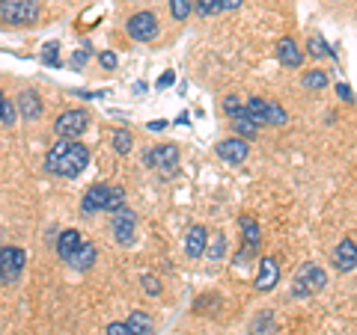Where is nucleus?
Here are the masks:
<instances>
[{
    "instance_id": "nucleus-15",
    "label": "nucleus",
    "mask_w": 357,
    "mask_h": 335,
    "mask_svg": "<svg viewBox=\"0 0 357 335\" xmlns=\"http://www.w3.org/2000/svg\"><path fill=\"white\" fill-rule=\"evenodd\" d=\"M280 279V267H277L274 258H259V276H256V291H271Z\"/></svg>"
},
{
    "instance_id": "nucleus-10",
    "label": "nucleus",
    "mask_w": 357,
    "mask_h": 335,
    "mask_svg": "<svg viewBox=\"0 0 357 335\" xmlns=\"http://www.w3.org/2000/svg\"><path fill=\"white\" fill-rule=\"evenodd\" d=\"M146 164H149V166H158V169L170 178V175L176 172V166H178V146H173V142H167V146L152 149L149 155H146Z\"/></svg>"
},
{
    "instance_id": "nucleus-11",
    "label": "nucleus",
    "mask_w": 357,
    "mask_h": 335,
    "mask_svg": "<svg viewBox=\"0 0 357 335\" xmlns=\"http://www.w3.org/2000/svg\"><path fill=\"white\" fill-rule=\"evenodd\" d=\"M247 155H250V146H247L244 137H229V140H220L218 142V158H223L232 166L244 164Z\"/></svg>"
},
{
    "instance_id": "nucleus-16",
    "label": "nucleus",
    "mask_w": 357,
    "mask_h": 335,
    "mask_svg": "<svg viewBox=\"0 0 357 335\" xmlns=\"http://www.w3.org/2000/svg\"><path fill=\"white\" fill-rule=\"evenodd\" d=\"M95 258H98V249H95L89 240H84V243L78 247L75 256H71V258L66 261V264H69V267H75V270H89V267L95 264Z\"/></svg>"
},
{
    "instance_id": "nucleus-24",
    "label": "nucleus",
    "mask_w": 357,
    "mask_h": 335,
    "mask_svg": "<svg viewBox=\"0 0 357 335\" xmlns=\"http://www.w3.org/2000/svg\"><path fill=\"white\" fill-rule=\"evenodd\" d=\"M42 62L45 66H51V69H60V45L57 42H48L42 48Z\"/></svg>"
},
{
    "instance_id": "nucleus-14",
    "label": "nucleus",
    "mask_w": 357,
    "mask_h": 335,
    "mask_svg": "<svg viewBox=\"0 0 357 335\" xmlns=\"http://www.w3.org/2000/svg\"><path fill=\"white\" fill-rule=\"evenodd\" d=\"M277 60H280L286 69H298L303 62V51L298 48V42L286 36V39L277 42Z\"/></svg>"
},
{
    "instance_id": "nucleus-6",
    "label": "nucleus",
    "mask_w": 357,
    "mask_h": 335,
    "mask_svg": "<svg viewBox=\"0 0 357 335\" xmlns=\"http://www.w3.org/2000/svg\"><path fill=\"white\" fill-rule=\"evenodd\" d=\"M247 113L256 125H286V119H289L280 104H271V101H265V98H250Z\"/></svg>"
},
{
    "instance_id": "nucleus-29",
    "label": "nucleus",
    "mask_w": 357,
    "mask_h": 335,
    "mask_svg": "<svg viewBox=\"0 0 357 335\" xmlns=\"http://www.w3.org/2000/svg\"><path fill=\"white\" fill-rule=\"evenodd\" d=\"M196 12H200L203 18H209L214 12H220V3L218 0H196Z\"/></svg>"
},
{
    "instance_id": "nucleus-21",
    "label": "nucleus",
    "mask_w": 357,
    "mask_h": 335,
    "mask_svg": "<svg viewBox=\"0 0 357 335\" xmlns=\"http://www.w3.org/2000/svg\"><path fill=\"white\" fill-rule=\"evenodd\" d=\"M232 128H235L238 137H244V140H253L256 134H259V125L250 119V116H241V119H232Z\"/></svg>"
},
{
    "instance_id": "nucleus-3",
    "label": "nucleus",
    "mask_w": 357,
    "mask_h": 335,
    "mask_svg": "<svg viewBox=\"0 0 357 335\" xmlns=\"http://www.w3.org/2000/svg\"><path fill=\"white\" fill-rule=\"evenodd\" d=\"M39 18V0H0V21L12 27L36 24Z\"/></svg>"
},
{
    "instance_id": "nucleus-28",
    "label": "nucleus",
    "mask_w": 357,
    "mask_h": 335,
    "mask_svg": "<svg viewBox=\"0 0 357 335\" xmlns=\"http://www.w3.org/2000/svg\"><path fill=\"white\" fill-rule=\"evenodd\" d=\"M274 332V318L271 314H262V318L253 321V335H271Z\"/></svg>"
},
{
    "instance_id": "nucleus-39",
    "label": "nucleus",
    "mask_w": 357,
    "mask_h": 335,
    "mask_svg": "<svg viewBox=\"0 0 357 335\" xmlns=\"http://www.w3.org/2000/svg\"><path fill=\"white\" fill-rule=\"evenodd\" d=\"M149 131H164V122H149Z\"/></svg>"
},
{
    "instance_id": "nucleus-23",
    "label": "nucleus",
    "mask_w": 357,
    "mask_h": 335,
    "mask_svg": "<svg viewBox=\"0 0 357 335\" xmlns=\"http://www.w3.org/2000/svg\"><path fill=\"white\" fill-rule=\"evenodd\" d=\"M303 86H307V89H325L327 86V75L321 69L303 71Z\"/></svg>"
},
{
    "instance_id": "nucleus-38",
    "label": "nucleus",
    "mask_w": 357,
    "mask_h": 335,
    "mask_svg": "<svg viewBox=\"0 0 357 335\" xmlns=\"http://www.w3.org/2000/svg\"><path fill=\"white\" fill-rule=\"evenodd\" d=\"M218 3H220V12H223V9H227V12H232V9L241 6V0H218Z\"/></svg>"
},
{
    "instance_id": "nucleus-2",
    "label": "nucleus",
    "mask_w": 357,
    "mask_h": 335,
    "mask_svg": "<svg viewBox=\"0 0 357 335\" xmlns=\"http://www.w3.org/2000/svg\"><path fill=\"white\" fill-rule=\"evenodd\" d=\"M125 208V193L122 187H107V184H93L84 193V202H80V211L84 214H95V211H119Z\"/></svg>"
},
{
    "instance_id": "nucleus-27",
    "label": "nucleus",
    "mask_w": 357,
    "mask_h": 335,
    "mask_svg": "<svg viewBox=\"0 0 357 335\" xmlns=\"http://www.w3.org/2000/svg\"><path fill=\"white\" fill-rule=\"evenodd\" d=\"M307 48H310V57H325V53H330V48H327V42L321 39V36H310Z\"/></svg>"
},
{
    "instance_id": "nucleus-9",
    "label": "nucleus",
    "mask_w": 357,
    "mask_h": 335,
    "mask_svg": "<svg viewBox=\"0 0 357 335\" xmlns=\"http://www.w3.org/2000/svg\"><path fill=\"white\" fill-rule=\"evenodd\" d=\"M111 229H113L116 243L128 247V243H134V229H137V216H134L128 208H119V211H113V216H111Z\"/></svg>"
},
{
    "instance_id": "nucleus-37",
    "label": "nucleus",
    "mask_w": 357,
    "mask_h": 335,
    "mask_svg": "<svg viewBox=\"0 0 357 335\" xmlns=\"http://www.w3.org/2000/svg\"><path fill=\"white\" fill-rule=\"evenodd\" d=\"M3 122H6V125H12V122H15V107L9 104V101H6V107H3Z\"/></svg>"
},
{
    "instance_id": "nucleus-26",
    "label": "nucleus",
    "mask_w": 357,
    "mask_h": 335,
    "mask_svg": "<svg viewBox=\"0 0 357 335\" xmlns=\"http://www.w3.org/2000/svg\"><path fill=\"white\" fill-rule=\"evenodd\" d=\"M170 15H173L176 21H187V15H191V0H170Z\"/></svg>"
},
{
    "instance_id": "nucleus-17",
    "label": "nucleus",
    "mask_w": 357,
    "mask_h": 335,
    "mask_svg": "<svg viewBox=\"0 0 357 335\" xmlns=\"http://www.w3.org/2000/svg\"><path fill=\"white\" fill-rule=\"evenodd\" d=\"M18 110H21L24 119H39L42 116V98L33 92V89H24L18 95Z\"/></svg>"
},
{
    "instance_id": "nucleus-36",
    "label": "nucleus",
    "mask_w": 357,
    "mask_h": 335,
    "mask_svg": "<svg viewBox=\"0 0 357 335\" xmlns=\"http://www.w3.org/2000/svg\"><path fill=\"white\" fill-rule=\"evenodd\" d=\"M336 95L343 98V101H352V98H354V95H352V89H348L345 84H336Z\"/></svg>"
},
{
    "instance_id": "nucleus-1",
    "label": "nucleus",
    "mask_w": 357,
    "mask_h": 335,
    "mask_svg": "<svg viewBox=\"0 0 357 335\" xmlns=\"http://www.w3.org/2000/svg\"><path fill=\"white\" fill-rule=\"evenodd\" d=\"M89 164V151L87 146L80 142H69V140H60L54 142L45 155V166H48L51 175H60V178H78L80 172L87 169Z\"/></svg>"
},
{
    "instance_id": "nucleus-30",
    "label": "nucleus",
    "mask_w": 357,
    "mask_h": 335,
    "mask_svg": "<svg viewBox=\"0 0 357 335\" xmlns=\"http://www.w3.org/2000/svg\"><path fill=\"white\" fill-rule=\"evenodd\" d=\"M87 60H89V45H84L80 51H75V57H71V69L80 71V69L87 66Z\"/></svg>"
},
{
    "instance_id": "nucleus-12",
    "label": "nucleus",
    "mask_w": 357,
    "mask_h": 335,
    "mask_svg": "<svg viewBox=\"0 0 357 335\" xmlns=\"http://www.w3.org/2000/svg\"><path fill=\"white\" fill-rule=\"evenodd\" d=\"M334 264H336V270H343V273H348V270L357 267V243L352 238H343V240L336 243Z\"/></svg>"
},
{
    "instance_id": "nucleus-13",
    "label": "nucleus",
    "mask_w": 357,
    "mask_h": 335,
    "mask_svg": "<svg viewBox=\"0 0 357 335\" xmlns=\"http://www.w3.org/2000/svg\"><path fill=\"white\" fill-rule=\"evenodd\" d=\"M205 249H209V232H205L203 225H191V229H187V238H185L187 258H203Z\"/></svg>"
},
{
    "instance_id": "nucleus-4",
    "label": "nucleus",
    "mask_w": 357,
    "mask_h": 335,
    "mask_svg": "<svg viewBox=\"0 0 357 335\" xmlns=\"http://www.w3.org/2000/svg\"><path fill=\"white\" fill-rule=\"evenodd\" d=\"M325 285H327V273L316 264V261H307V264L295 273L292 294L295 297H310V294H319Z\"/></svg>"
},
{
    "instance_id": "nucleus-31",
    "label": "nucleus",
    "mask_w": 357,
    "mask_h": 335,
    "mask_svg": "<svg viewBox=\"0 0 357 335\" xmlns=\"http://www.w3.org/2000/svg\"><path fill=\"white\" fill-rule=\"evenodd\" d=\"M223 249H227V238H223V234H218V238H214V247L209 249V256H211L214 261H220V258H223Z\"/></svg>"
},
{
    "instance_id": "nucleus-5",
    "label": "nucleus",
    "mask_w": 357,
    "mask_h": 335,
    "mask_svg": "<svg viewBox=\"0 0 357 335\" xmlns=\"http://www.w3.org/2000/svg\"><path fill=\"white\" fill-rule=\"evenodd\" d=\"M27 264V252L21 247H0V282L12 285L18 282V276L24 273Z\"/></svg>"
},
{
    "instance_id": "nucleus-40",
    "label": "nucleus",
    "mask_w": 357,
    "mask_h": 335,
    "mask_svg": "<svg viewBox=\"0 0 357 335\" xmlns=\"http://www.w3.org/2000/svg\"><path fill=\"white\" fill-rule=\"evenodd\" d=\"M3 107H6V98H3V92H0V122H3Z\"/></svg>"
},
{
    "instance_id": "nucleus-8",
    "label": "nucleus",
    "mask_w": 357,
    "mask_h": 335,
    "mask_svg": "<svg viewBox=\"0 0 357 335\" xmlns=\"http://www.w3.org/2000/svg\"><path fill=\"white\" fill-rule=\"evenodd\" d=\"M87 128H89V116L84 110H66L57 122H54V131H57L62 140H75Z\"/></svg>"
},
{
    "instance_id": "nucleus-32",
    "label": "nucleus",
    "mask_w": 357,
    "mask_h": 335,
    "mask_svg": "<svg viewBox=\"0 0 357 335\" xmlns=\"http://www.w3.org/2000/svg\"><path fill=\"white\" fill-rule=\"evenodd\" d=\"M143 288H146V294H149V297L161 294V282H158L155 276H143Z\"/></svg>"
},
{
    "instance_id": "nucleus-33",
    "label": "nucleus",
    "mask_w": 357,
    "mask_h": 335,
    "mask_svg": "<svg viewBox=\"0 0 357 335\" xmlns=\"http://www.w3.org/2000/svg\"><path fill=\"white\" fill-rule=\"evenodd\" d=\"M107 335H131V327H128V323L113 321V323H107Z\"/></svg>"
},
{
    "instance_id": "nucleus-7",
    "label": "nucleus",
    "mask_w": 357,
    "mask_h": 335,
    "mask_svg": "<svg viewBox=\"0 0 357 335\" xmlns=\"http://www.w3.org/2000/svg\"><path fill=\"white\" fill-rule=\"evenodd\" d=\"M125 30L137 42H152L158 36V18L155 12H134L128 18V24H125Z\"/></svg>"
},
{
    "instance_id": "nucleus-22",
    "label": "nucleus",
    "mask_w": 357,
    "mask_h": 335,
    "mask_svg": "<svg viewBox=\"0 0 357 335\" xmlns=\"http://www.w3.org/2000/svg\"><path fill=\"white\" fill-rule=\"evenodd\" d=\"M223 110H227L229 119H241V116H250V113H247V104H241L235 95H227V98H223Z\"/></svg>"
},
{
    "instance_id": "nucleus-19",
    "label": "nucleus",
    "mask_w": 357,
    "mask_h": 335,
    "mask_svg": "<svg viewBox=\"0 0 357 335\" xmlns=\"http://www.w3.org/2000/svg\"><path fill=\"white\" fill-rule=\"evenodd\" d=\"M125 323L131 327V335H155V321L146 312H131V318Z\"/></svg>"
},
{
    "instance_id": "nucleus-25",
    "label": "nucleus",
    "mask_w": 357,
    "mask_h": 335,
    "mask_svg": "<svg viewBox=\"0 0 357 335\" xmlns=\"http://www.w3.org/2000/svg\"><path fill=\"white\" fill-rule=\"evenodd\" d=\"M113 149L119 151V155H128L131 151V131H125V128L113 131Z\"/></svg>"
},
{
    "instance_id": "nucleus-20",
    "label": "nucleus",
    "mask_w": 357,
    "mask_h": 335,
    "mask_svg": "<svg viewBox=\"0 0 357 335\" xmlns=\"http://www.w3.org/2000/svg\"><path fill=\"white\" fill-rule=\"evenodd\" d=\"M238 229H241V234H244V243H253V247H259V240H262V232H259V223L253 220V216H241V220H238Z\"/></svg>"
},
{
    "instance_id": "nucleus-34",
    "label": "nucleus",
    "mask_w": 357,
    "mask_h": 335,
    "mask_svg": "<svg viewBox=\"0 0 357 335\" xmlns=\"http://www.w3.org/2000/svg\"><path fill=\"white\" fill-rule=\"evenodd\" d=\"M98 62L111 71V69H116V53H111V51H104V53H98Z\"/></svg>"
},
{
    "instance_id": "nucleus-35",
    "label": "nucleus",
    "mask_w": 357,
    "mask_h": 335,
    "mask_svg": "<svg viewBox=\"0 0 357 335\" xmlns=\"http://www.w3.org/2000/svg\"><path fill=\"white\" fill-rule=\"evenodd\" d=\"M173 80H176L173 71H164V75H161V80H158V89H167L170 84H173Z\"/></svg>"
},
{
    "instance_id": "nucleus-18",
    "label": "nucleus",
    "mask_w": 357,
    "mask_h": 335,
    "mask_svg": "<svg viewBox=\"0 0 357 335\" xmlns=\"http://www.w3.org/2000/svg\"><path fill=\"white\" fill-rule=\"evenodd\" d=\"M84 243V238L75 232V229H69V232H62L60 238H57V256L62 258V261H69L71 256L78 252V247Z\"/></svg>"
}]
</instances>
